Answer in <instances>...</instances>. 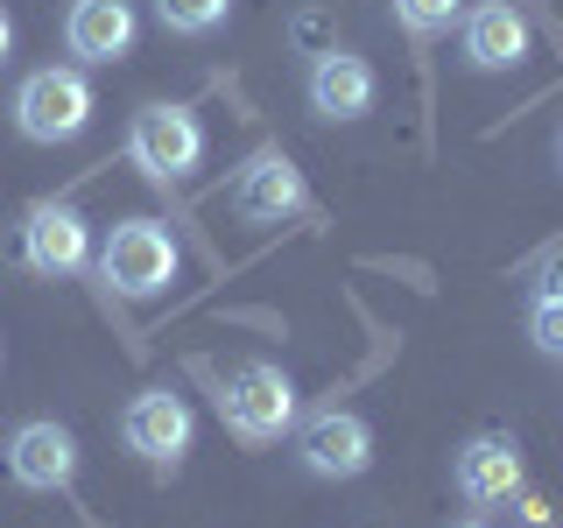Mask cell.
I'll list each match as a JSON object with an SVG mask.
<instances>
[{"mask_svg": "<svg viewBox=\"0 0 563 528\" xmlns=\"http://www.w3.org/2000/svg\"><path fill=\"white\" fill-rule=\"evenodd\" d=\"M128 155L148 184H176L205 163V128L190 106H141L134 128H128Z\"/></svg>", "mask_w": 563, "mask_h": 528, "instance_id": "277c9868", "label": "cell"}, {"mask_svg": "<svg viewBox=\"0 0 563 528\" xmlns=\"http://www.w3.org/2000/svg\"><path fill=\"white\" fill-rule=\"evenodd\" d=\"M190 437H198V422H190L184 395H169V387H141L128 402V416H120V444L134 458H148V465H176L190 451Z\"/></svg>", "mask_w": 563, "mask_h": 528, "instance_id": "8992f818", "label": "cell"}, {"mask_svg": "<svg viewBox=\"0 0 563 528\" xmlns=\"http://www.w3.org/2000/svg\"><path fill=\"white\" fill-rule=\"evenodd\" d=\"M64 43L78 64H120L134 50V8L128 0H70Z\"/></svg>", "mask_w": 563, "mask_h": 528, "instance_id": "7c38bea8", "label": "cell"}, {"mask_svg": "<svg viewBox=\"0 0 563 528\" xmlns=\"http://www.w3.org/2000/svg\"><path fill=\"white\" fill-rule=\"evenodd\" d=\"M99 275H106V289L128 296V304L163 296L169 282H176V240H169V226H155V219L113 226V240H106V254H99Z\"/></svg>", "mask_w": 563, "mask_h": 528, "instance_id": "7a4b0ae2", "label": "cell"}, {"mask_svg": "<svg viewBox=\"0 0 563 528\" xmlns=\"http://www.w3.org/2000/svg\"><path fill=\"white\" fill-rule=\"evenodd\" d=\"M219 416H225V430H233L240 444H275V437L296 422V381L282 374L275 360H246L219 387Z\"/></svg>", "mask_w": 563, "mask_h": 528, "instance_id": "6da1fadb", "label": "cell"}, {"mask_svg": "<svg viewBox=\"0 0 563 528\" xmlns=\"http://www.w3.org/2000/svg\"><path fill=\"white\" fill-rule=\"evenodd\" d=\"M14 128L29 141H70L92 128V85L85 70L70 64H49V70H29L22 92H14Z\"/></svg>", "mask_w": 563, "mask_h": 528, "instance_id": "3957f363", "label": "cell"}, {"mask_svg": "<svg viewBox=\"0 0 563 528\" xmlns=\"http://www.w3.org/2000/svg\"><path fill=\"white\" fill-rule=\"evenodd\" d=\"M296 451H303V465L317 480H360V472L374 465V430L352 409H317L303 430H296Z\"/></svg>", "mask_w": 563, "mask_h": 528, "instance_id": "52a82bcc", "label": "cell"}, {"mask_svg": "<svg viewBox=\"0 0 563 528\" xmlns=\"http://www.w3.org/2000/svg\"><path fill=\"white\" fill-rule=\"evenodd\" d=\"M225 8L233 0H155V22L176 29V35H211L225 22Z\"/></svg>", "mask_w": 563, "mask_h": 528, "instance_id": "5bb4252c", "label": "cell"}, {"mask_svg": "<svg viewBox=\"0 0 563 528\" xmlns=\"http://www.w3.org/2000/svg\"><path fill=\"white\" fill-rule=\"evenodd\" d=\"M303 205H310L303 169H296L282 148H261L254 163L233 176V211H240L246 226H282V219H296Z\"/></svg>", "mask_w": 563, "mask_h": 528, "instance_id": "ba28073f", "label": "cell"}, {"mask_svg": "<svg viewBox=\"0 0 563 528\" xmlns=\"http://www.w3.org/2000/svg\"><path fill=\"white\" fill-rule=\"evenodd\" d=\"M374 64L360 57V50H339L331 43L324 57L310 64V113L317 120H360L366 106H374Z\"/></svg>", "mask_w": 563, "mask_h": 528, "instance_id": "8fae6325", "label": "cell"}, {"mask_svg": "<svg viewBox=\"0 0 563 528\" xmlns=\"http://www.w3.org/2000/svg\"><path fill=\"white\" fill-rule=\"evenodd\" d=\"M457 528H493V521H457Z\"/></svg>", "mask_w": 563, "mask_h": 528, "instance_id": "ffe728a7", "label": "cell"}, {"mask_svg": "<svg viewBox=\"0 0 563 528\" xmlns=\"http://www.w3.org/2000/svg\"><path fill=\"white\" fill-rule=\"evenodd\" d=\"M8 472H14V486H29V493H57L70 472H78V437H70L64 422H22V430L8 437Z\"/></svg>", "mask_w": 563, "mask_h": 528, "instance_id": "30bf717a", "label": "cell"}, {"mask_svg": "<svg viewBox=\"0 0 563 528\" xmlns=\"http://www.w3.org/2000/svg\"><path fill=\"white\" fill-rule=\"evenodd\" d=\"M22 261L35 275H49V282L78 275L85 261H92V226H85V211L64 205V198H43L22 219Z\"/></svg>", "mask_w": 563, "mask_h": 528, "instance_id": "5b68a950", "label": "cell"}, {"mask_svg": "<svg viewBox=\"0 0 563 528\" xmlns=\"http://www.w3.org/2000/svg\"><path fill=\"white\" fill-rule=\"evenodd\" d=\"M465 57L479 70H515L528 57V22L515 0H479L465 14Z\"/></svg>", "mask_w": 563, "mask_h": 528, "instance_id": "4fadbf2b", "label": "cell"}, {"mask_svg": "<svg viewBox=\"0 0 563 528\" xmlns=\"http://www.w3.org/2000/svg\"><path fill=\"white\" fill-rule=\"evenodd\" d=\"M515 507H521V521H528V528H550V501H542V493H528V486H521V493H515Z\"/></svg>", "mask_w": 563, "mask_h": 528, "instance_id": "ac0fdd59", "label": "cell"}, {"mask_svg": "<svg viewBox=\"0 0 563 528\" xmlns=\"http://www.w3.org/2000/svg\"><path fill=\"white\" fill-rule=\"evenodd\" d=\"M451 480H457V493H465L472 507H507L521 493V444L507 430H479L465 451H457Z\"/></svg>", "mask_w": 563, "mask_h": 528, "instance_id": "9c48e42d", "label": "cell"}, {"mask_svg": "<svg viewBox=\"0 0 563 528\" xmlns=\"http://www.w3.org/2000/svg\"><path fill=\"white\" fill-rule=\"evenodd\" d=\"M457 8H465V0H395V22L409 35H437V29L457 22Z\"/></svg>", "mask_w": 563, "mask_h": 528, "instance_id": "9a60e30c", "label": "cell"}, {"mask_svg": "<svg viewBox=\"0 0 563 528\" xmlns=\"http://www.w3.org/2000/svg\"><path fill=\"white\" fill-rule=\"evenodd\" d=\"M536 304H563V254L542 261V282H536Z\"/></svg>", "mask_w": 563, "mask_h": 528, "instance_id": "e0dca14e", "label": "cell"}, {"mask_svg": "<svg viewBox=\"0 0 563 528\" xmlns=\"http://www.w3.org/2000/svg\"><path fill=\"white\" fill-rule=\"evenodd\" d=\"M528 339H536V352L563 360V304H536V310H528Z\"/></svg>", "mask_w": 563, "mask_h": 528, "instance_id": "2e32d148", "label": "cell"}, {"mask_svg": "<svg viewBox=\"0 0 563 528\" xmlns=\"http://www.w3.org/2000/svg\"><path fill=\"white\" fill-rule=\"evenodd\" d=\"M8 50H14V22H8V8H0V64H8Z\"/></svg>", "mask_w": 563, "mask_h": 528, "instance_id": "d6986e66", "label": "cell"}]
</instances>
